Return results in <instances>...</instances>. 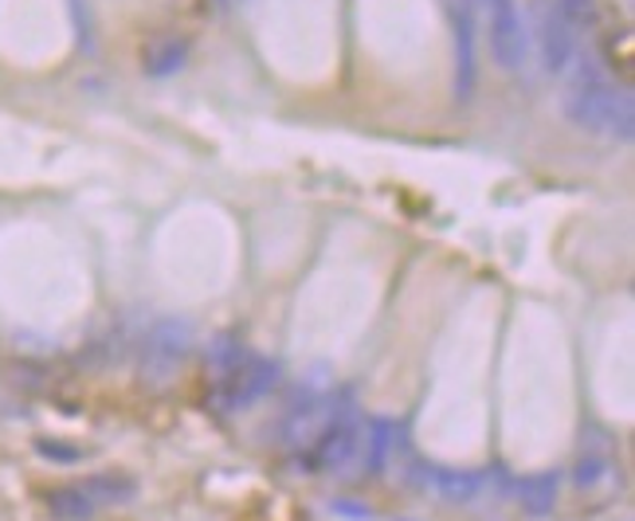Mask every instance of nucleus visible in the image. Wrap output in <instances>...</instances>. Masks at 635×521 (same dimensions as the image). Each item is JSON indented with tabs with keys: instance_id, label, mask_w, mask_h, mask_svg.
Instances as JSON below:
<instances>
[{
	"instance_id": "obj_10",
	"label": "nucleus",
	"mask_w": 635,
	"mask_h": 521,
	"mask_svg": "<svg viewBox=\"0 0 635 521\" xmlns=\"http://www.w3.org/2000/svg\"><path fill=\"white\" fill-rule=\"evenodd\" d=\"M47 510L59 521H90L99 506L83 490V483H75V486H55L52 495H47Z\"/></svg>"
},
{
	"instance_id": "obj_1",
	"label": "nucleus",
	"mask_w": 635,
	"mask_h": 521,
	"mask_svg": "<svg viewBox=\"0 0 635 521\" xmlns=\"http://www.w3.org/2000/svg\"><path fill=\"white\" fill-rule=\"evenodd\" d=\"M565 75H569L561 95L565 118L577 130H584V134L609 137V142H632L635 134L632 95L624 87H616L592 59H581V55H577L573 67Z\"/></svg>"
},
{
	"instance_id": "obj_16",
	"label": "nucleus",
	"mask_w": 635,
	"mask_h": 521,
	"mask_svg": "<svg viewBox=\"0 0 635 521\" xmlns=\"http://www.w3.org/2000/svg\"><path fill=\"white\" fill-rule=\"evenodd\" d=\"M609 470H612V463H609V455H581V463H577V486H596L600 478H609Z\"/></svg>"
},
{
	"instance_id": "obj_12",
	"label": "nucleus",
	"mask_w": 635,
	"mask_h": 521,
	"mask_svg": "<svg viewBox=\"0 0 635 521\" xmlns=\"http://www.w3.org/2000/svg\"><path fill=\"white\" fill-rule=\"evenodd\" d=\"M393 443H396V423L393 420H373V423H369V432L361 435L369 475H381V467H385V458H388V451H393Z\"/></svg>"
},
{
	"instance_id": "obj_5",
	"label": "nucleus",
	"mask_w": 635,
	"mask_h": 521,
	"mask_svg": "<svg viewBox=\"0 0 635 521\" xmlns=\"http://www.w3.org/2000/svg\"><path fill=\"white\" fill-rule=\"evenodd\" d=\"M534 44H537V59H541V67H546L549 75H565L573 67L577 55H581V36L565 24L561 12H557L549 0H537Z\"/></svg>"
},
{
	"instance_id": "obj_15",
	"label": "nucleus",
	"mask_w": 635,
	"mask_h": 521,
	"mask_svg": "<svg viewBox=\"0 0 635 521\" xmlns=\"http://www.w3.org/2000/svg\"><path fill=\"white\" fill-rule=\"evenodd\" d=\"M243 357H248V353H243V345L236 342L232 333H225V337H216V342L208 345V369L216 373V380L228 377Z\"/></svg>"
},
{
	"instance_id": "obj_11",
	"label": "nucleus",
	"mask_w": 635,
	"mask_h": 521,
	"mask_svg": "<svg viewBox=\"0 0 635 521\" xmlns=\"http://www.w3.org/2000/svg\"><path fill=\"white\" fill-rule=\"evenodd\" d=\"M83 490L95 498V506H122V502H134L138 483L125 475H90L87 483H83Z\"/></svg>"
},
{
	"instance_id": "obj_18",
	"label": "nucleus",
	"mask_w": 635,
	"mask_h": 521,
	"mask_svg": "<svg viewBox=\"0 0 635 521\" xmlns=\"http://www.w3.org/2000/svg\"><path fill=\"white\" fill-rule=\"evenodd\" d=\"M330 510L333 513H346V518H353V521H369V518H373V510H369V506H353L349 498H341V502H330Z\"/></svg>"
},
{
	"instance_id": "obj_7",
	"label": "nucleus",
	"mask_w": 635,
	"mask_h": 521,
	"mask_svg": "<svg viewBox=\"0 0 635 521\" xmlns=\"http://www.w3.org/2000/svg\"><path fill=\"white\" fill-rule=\"evenodd\" d=\"M456 20V95L459 99H471L474 90V24H471V4L459 0L451 9Z\"/></svg>"
},
{
	"instance_id": "obj_2",
	"label": "nucleus",
	"mask_w": 635,
	"mask_h": 521,
	"mask_svg": "<svg viewBox=\"0 0 635 521\" xmlns=\"http://www.w3.org/2000/svg\"><path fill=\"white\" fill-rule=\"evenodd\" d=\"M188 350H193V325L185 318H162L145 333L142 353H138V380L145 388H165L185 365Z\"/></svg>"
},
{
	"instance_id": "obj_6",
	"label": "nucleus",
	"mask_w": 635,
	"mask_h": 521,
	"mask_svg": "<svg viewBox=\"0 0 635 521\" xmlns=\"http://www.w3.org/2000/svg\"><path fill=\"white\" fill-rule=\"evenodd\" d=\"M358 451H361V420H358V412H353V400H346L341 412L333 415V420L322 428V435L314 440L310 463L322 470H341L353 463Z\"/></svg>"
},
{
	"instance_id": "obj_17",
	"label": "nucleus",
	"mask_w": 635,
	"mask_h": 521,
	"mask_svg": "<svg viewBox=\"0 0 635 521\" xmlns=\"http://www.w3.org/2000/svg\"><path fill=\"white\" fill-rule=\"evenodd\" d=\"M36 451L44 458H55V463H75V458H79V451L63 447V443H55V440H36Z\"/></svg>"
},
{
	"instance_id": "obj_4",
	"label": "nucleus",
	"mask_w": 635,
	"mask_h": 521,
	"mask_svg": "<svg viewBox=\"0 0 635 521\" xmlns=\"http://www.w3.org/2000/svg\"><path fill=\"white\" fill-rule=\"evenodd\" d=\"M278 385V365L267 357H243L228 377L216 380L212 404L220 412H240V408L255 404L260 396H267Z\"/></svg>"
},
{
	"instance_id": "obj_9",
	"label": "nucleus",
	"mask_w": 635,
	"mask_h": 521,
	"mask_svg": "<svg viewBox=\"0 0 635 521\" xmlns=\"http://www.w3.org/2000/svg\"><path fill=\"white\" fill-rule=\"evenodd\" d=\"M514 495H518L522 510L534 513V518H546L554 513L557 506V470H546V475H529L514 486Z\"/></svg>"
},
{
	"instance_id": "obj_19",
	"label": "nucleus",
	"mask_w": 635,
	"mask_h": 521,
	"mask_svg": "<svg viewBox=\"0 0 635 521\" xmlns=\"http://www.w3.org/2000/svg\"><path fill=\"white\" fill-rule=\"evenodd\" d=\"M467 4H471V9H486V0H467Z\"/></svg>"
},
{
	"instance_id": "obj_3",
	"label": "nucleus",
	"mask_w": 635,
	"mask_h": 521,
	"mask_svg": "<svg viewBox=\"0 0 635 521\" xmlns=\"http://www.w3.org/2000/svg\"><path fill=\"white\" fill-rule=\"evenodd\" d=\"M486 27H491V55L502 71H522L529 59V27L518 12V0H486Z\"/></svg>"
},
{
	"instance_id": "obj_8",
	"label": "nucleus",
	"mask_w": 635,
	"mask_h": 521,
	"mask_svg": "<svg viewBox=\"0 0 635 521\" xmlns=\"http://www.w3.org/2000/svg\"><path fill=\"white\" fill-rule=\"evenodd\" d=\"M188 64V40L185 36H157L145 44L142 52V71L150 79H169Z\"/></svg>"
},
{
	"instance_id": "obj_13",
	"label": "nucleus",
	"mask_w": 635,
	"mask_h": 521,
	"mask_svg": "<svg viewBox=\"0 0 635 521\" xmlns=\"http://www.w3.org/2000/svg\"><path fill=\"white\" fill-rule=\"evenodd\" d=\"M549 4L561 12V20L573 27L577 36H581V32H596V27H600V4H596V0H549Z\"/></svg>"
},
{
	"instance_id": "obj_14",
	"label": "nucleus",
	"mask_w": 635,
	"mask_h": 521,
	"mask_svg": "<svg viewBox=\"0 0 635 521\" xmlns=\"http://www.w3.org/2000/svg\"><path fill=\"white\" fill-rule=\"evenodd\" d=\"M431 483L448 502H467L479 490V475H471V470H431Z\"/></svg>"
}]
</instances>
